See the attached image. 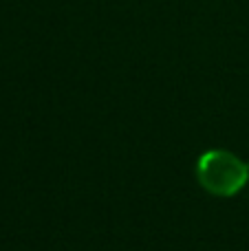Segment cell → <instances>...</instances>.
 Masks as SVG:
<instances>
[{
    "label": "cell",
    "instance_id": "1",
    "mask_svg": "<svg viewBox=\"0 0 249 251\" xmlns=\"http://www.w3.org/2000/svg\"><path fill=\"white\" fill-rule=\"evenodd\" d=\"M197 178L214 196H234L249 178V165L225 150H210L199 156Z\"/></svg>",
    "mask_w": 249,
    "mask_h": 251
}]
</instances>
